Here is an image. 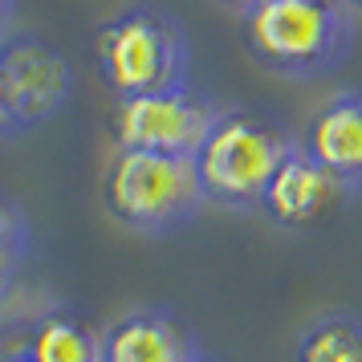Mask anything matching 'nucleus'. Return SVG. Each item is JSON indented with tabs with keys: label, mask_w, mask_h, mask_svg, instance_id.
<instances>
[{
	"label": "nucleus",
	"mask_w": 362,
	"mask_h": 362,
	"mask_svg": "<svg viewBox=\"0 0 362 362\" xmlns=\"http://www.w3.org/2000/svg\"><path fill=\"white\" fill-rule=\"evenodd\" d=\"M17 127H13V118H8V106H4V90H0V143H13L17 139Z\"/></svg>",
	"instance_id": "4468645a"
},
{
	"label": "nucleus",
	"mask_w": 362,
	"mask_h": 362,
	"mask_svg": "<svg viewBox=\"0 0 362 362\" xmlns=\"http://www.w3.org/2000/svg\"><path fill=\"white\" fill-rule=\"evenodd\" d=\"M94 62L106 90L122 98L139 94H159L187 86L192 66V45L183 25L167 8L155 4H134L127 13L110 17L94 37Z\"/></svg>",
	"instance_id": "7ed1b4c3"
},
{
	"label": "nucleus",
	"mask_w": 362,
	"mask_h": 362,
	"mask_svg": "<svg viewBox=\"0 0 362 362\" xmlns=\"http://www.w3.org/2000/svg\"><path fill=\"white\" fill-rule=\"evenodd\" d=\"M301 147L350 192H362V90H338L310 118Z\"/></svg>",
	"instance_id": "1a4fd4ad"
},
{
	"label": "nucleus",
	"mask_w": 362,
	"mask_h": 362,
	"mask_svg": "<svg viewBox=\"0 0 362 362\" xmlns=\"http://www.w3.org/2000/svg\"><path fill=\"white\" fill-rule=\"evenodd\" d=\"M196 329L167 305H139L102 329V362H196Z\"/></svg>",
	"instance_id": "6e6552de"
},
{
	"label": "nucleus",
	"mask_w": 362,
	"mask_h": 362,
	"mask_svg": "<svg viewBox=\"0 0 362 362\" xmlns=\"http://www.w3.org/2000/svg\"><path fill=\"white\" fill-rule=\"evenodd\" d=\"M13 25H17V0H0V41H8L17 33Z\"/></svg>",
	"instance_id": "ddd939ff"
},
{
	"label": "nucleus",
	"mask_w": 362,
	"mask_h": 362,
	"mask_svg": "<svg viewBox=\"0 0 362 362\" xmlns=\"http://www.w3.org/2000/svg\"><path fill=\"white\" fill-rule=\"evenodd\" d=\"M220 4H228V8H236V13L245 17L248 8H257V4H264V0H220Z\"/></svg>",
	"instance_id": "2eb2a0df"
},
{
	"label": "nucleus",
	"mask_w": 362,
	"mask_h": 362,
	"mask_svg": "<svg viewBox=\"0 0 362 362\" xmlns=\"http://www.w3.org/2000/svg\"><path fill=\"white\" fill-rule=\"evenodd\" d=\"M354 196L346 183H338L326 167L313 159L310 151L297 143L293 155L277 167V175L269 183L261 199V212L277 228H313L326 216H334L346 199Z\"/></svg>",
	"instance_id": "0eeeda50"
},
{
	"label": "nucleus",
	"mask_w": 362,
	"mask_h": 362,
	"mask_svg": "<svg viewBox=\"0 0 362 362\" xmlns=\"http://www.w3.org/2000/svg\"><path fill=\"white\" fill-rule=\"evenodd\" d=\"M102 204L122 228L139 236H171L187 228L208 199L199 192L192 159L118 147L102 180Z\"/></svg>",
	"instance_id": "20e7f679"
},
{
	"label": "nucleus",
	"mask_w": 362,
	"mask_h": 362,
	"mask_svg": "<svg viewBox=\"0 0 362 362\" xmlns=\"http://www.w3.org/2000/svg\"><path fill=\"white\" fill-rule=\"evenodd\" d=\"M297 139L257 110H220L204 147L192 155L199 192L228 212L261 208L277 167L293 155Z\"/></svg>",
	"instance_id": "f03ea898"
},
{
	"label": "nucleus",
	"mask_w": 362,
	"mask_h": 362,
	"mask_svg": "<svg viewBox=\"0 0 362 362\" xmlns=\"http://www.w3.org/2000/svg\"><path fill=\"white\" fill-rule=\"evenodd\" d=\"M29 245H33V232H29L25 208L0 192V285H8L17 277V269L29 257Z\"/></svg>",
	"instance_id": "f8f14e48"
},
{
	"label": "nucleus",
	"mask_w": 362,
	"mask_h": 362,
	"mask_svg": "<svg viewBox=\"0 0 362 362\" xmlns=\"http://www.w3.org/2000/svg\"><path fill=\"white\" fill-rule=\"evenodd\" d=\"M240 25L248 57L293 82L338 74L358 41L354 8L346 0H264L248 8Z\"/></svg>",
	"instance_id": "f257e3e1"
},
{
	"label": "nucleus",
	"mask_w": 362,
	"mask_h": 362,
	"mask_svg": "<svg viewBox=\"0 0 362 362\" xmlns=\"http://www.w3.org/2000/svg\"><path fill=\"white\" fill-rule=\"evenodd\" d=\"M293 362H362V313L326 310L293 342Z\"/></svg>",
	"instance_id": "9b49d317"
},
{
	"label": "nucleus",
	"mask_w": 362,
	"mask_h": 362,
	"mask_svg": "<svg viewBox=\"0 0 362 362\" xmlns=\"http://www.w3.org/2000/svg\"><path fill=\"white\" fill-rule=\"evenodd\" d=\"M0 362H21V354H17V350H4V346H0Z\"/></svg>",
	"instance_id": "dca6fc26"
},
{
	"label": "nucleus",
	"mask_w": 362,
	"mask_h": 362,
	"mask_svg": "<svg viewBox=\"0 0 362 362\" xmlns=\"http://www.w3.org/2000/svg\"><path fill=\"white\" fill-rule=\"evenodd\" d=\"M0 90L8 118L21 134L45 127L74 94V66L37 33H13L0 41Z\"/></svg>",
	"instance_id": "423d86ee"
},
{
	"label": "nucleus",
	"mask_w": 362,
	"mask_h": 362,
	"mask_svg": "<svg viewBox=\"0 0 362 362\" xmlns=\"http://www.w3.org/2000/svg\"><path fill=\"white\" fill-rule=\"evenodd\" d=\"M346 4H350V8H354V13L362 17V0H346Z\"/></svg>",
	"instance_id": "f3484780"
},
{
	"label": "nucleus",
	"mask_w": 362,
	"mask_h": 362,
	"mask_svg": "<svg viewBox=\"0 0 362 362\" xmlns=\"http://www.w3.org/2000/svg\"><path fill=\"white\" fill-rule=\"evenodd\" d=\"M216 118H220V106L192 86L139 94L115 106V143L122 151H155V155L192 159L204 147Z\"/></svg>",
	"instance_id": "39448f33"
},
{
	"label": "nucleus",
	"mask_w": 362,
	"mask_h": 362,
	"mask_svg": "<svg viewBox=\"0 0 362 362\" xmlns=\"http://www.w3.org/2000/svg\"><path fill=\"white\" fill-rule=\"evenodd\" d=\"M196 362H216V358H208V354H204V358H196Z\"/></svg>",
	"instance_id": "a211bd4d"
},
{
	"label": "nucleus",
	"mask_w": 362,
	"mask_h": 362,
	"mask_svg": "<svg viewBox=\"0 0 362 362\" xmlns=\"http://www.w3.org/2000/svg\"><path fill=\"white\" fill-rule=\"evenodd\" d=\"M21 362H102V329L69 305L41 310L25 329Z\"/></svg>",
	"instance_id": "9d476101"
}]
</instances>
